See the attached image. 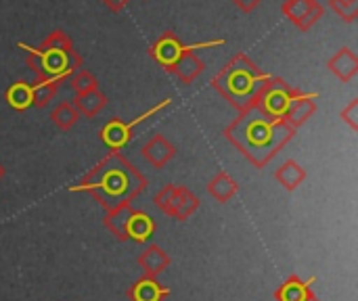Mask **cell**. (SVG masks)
<instances>
[{
    "label": "cell",
    "instance_id": "3",
    "mask_svg": "<svg viewBox=\"0 0 358 301\" xmlns=\"http://www.w3.org/2000/svg\"><path fill=\"white\" fill-rule=\"evenodd\" d=\"M271 73L262 71L245 52H237L212 80V88L239 113L256 107Z\"/></svg>",
    "mask_w": 358,
    "mask_h": 301
},
{
    "label": "cell",
    "instance_id": "20",
    "mask_svg": "<svg viewBox=\"0 0 358 301\" xmlns=\"http://www.w3.org/2000/svg\"><path fill=\"white\" fill-rule=\"evenodd\" d=\"M203 61L195 54V50L193 52H189V54H185L172 69H170V73L172 75H176L182 84H191V82H195L197 78H199V73L203 71Z\"/></svg>",
    "mask_w": 358,
    "mask_h": 301
},
{
    "label": "cell",
    "instance_id": "23",
    "mask_svg": "<svg viewBox=\"0 0 358 301\" xmlns=\"http://www.w3.org/2000/svg\"><path fill=\"white\" fill-rule=\"evenodd\" d=\"M4 98H6V103H8L13 109L25 111V109L31 107V88H29L27 82H15V84H10V86L6 88Z\"/></svg>",
    "mask_w": 358,
    "mask_h": 301
},
{
    "label": "cell",
    "instance_id": "26",
    "mask_svg": "<svg viewBox=\"0 0 358 301\" xmlns=\"http://www.w3.org/2000/svg\"><path fill=\"white\" fill-rule=\"evenodd\" d=\"M340 117H342V122H346L355 132L358 130V101H350L342 111H340Z\"/></svg>",
    "mask_w": 358,
    "mask_h": 301
},
{
    "label": "cell",
    "instance_id": "13",
    "mask_svg": "<svg viewBox=\"0 0 358 301\" xmlns=\"http://www.w3.org/2000/svg\"><path fill=\"white\" fill-rule=\"evenodd\" d=\"M136 262H138L141 270L145 272V277H149V279H157L172 264L170 256L159 245H149L145 251H141V256H138Z\"/></svg>",
    "mask_w": 358,
    "mask_h": 301
},
{
    "label": "cell",
    "instance_id": "2",
    "mask_svg": "<svg viewBox=\"0 0 358 301\" xmlns=\"http://www.w3.org/2000/svg\"><path fill=\"white\" fill-rule=\"evenodd\" d=\"M149 186L147 178L128 161L122 153L111 151L103 157L90 172H86L78 184L69 191L73 193H88L94 197L107 212L132 205V201L145 193Z\"/></svg>",
    "mask_w": 358,
    "mask_h": 301
},
{
    "label": "cell",
    "instance_id": "7",
    "mask_svg": "<svg viewBox=\"0 0 358 301\" xmlns=\"http://www.w3.org/2000/svg\"><path fill=\"white\" fill-rule=\"evenodd\" d=\"M220 44H224V40H212V42H199V44H182L180 42V38L176 36V34H172V31H164L155 42H153V46L149 48V54H151V59L157 63V65H162L168 73H170V69L185 57V54H189V52H193V50H197V48H210V46H220Z\"/></svg>",
    "mask_w": 358,
    "mask_h": 301
},
{
    "label": "cell",
    "instance_id": "11",
    "mask_svg": "<svg viewBox=\"0 0 358 301\" xmlns=\"http://www.w3.org/2000/svg\"><path fill=\"white\" fill-rule=\"evenodd\" d=\"M317 98H319L317 92H306V90L298 88L296 96L292 98V103H289V107H287V111L283 115V122L287 126H292L294 130H298L304 122H308L315 115V111H317L315 101Z\"/></svg>",
    "mask_w": 358,
    "mask_h": 301
},
{
    "label": "cell",
    "instance_id": "6",
    "mask_svg": "<svg viewBox=\"0 0 358 301\" xmlns=\"http://www.w3.org/2000/svg\"><path fill=\"white\" fill-rule=\"evenodd\" d=\"M155 205L162 210L166 216L185 222L189 220L197 210H199V197L180 184H166L157 195H155Z\"/></svg>",
    "mask_w": 358,
    "mask_h": 301
},
{
    "label": "cell",
    "instance_id": "18",
    "mask_svg": "<svg viewBox=\"0 0 358 301\" xmlns=\"http://www.w3.org/2000/svg\"><path fill=\"white\" fill-rule=\"evenodd\" d=\"M310 281H302L298 274H292L277 291H275V300L277 301H306L310 289Z\"/></svg>",
    "mask_w": 358,
    "mask_h": 301
},
{
    "label": "cell",
    "instance_id": "16",
    "mask_svg": "<svg viewBox=\"0 0 358 301\" xmlns=\"http://www.w3.org/2000/svg\"><path fill=\"white\" fill-rule=\"evenodd\" d=\"M105 105H107V94L101 88L78 94L73 98V107L78 109L80 117H86V119H94L105 109Z\"/></svg>",
    "mask_w": 358,
    "mask_h": 301
},
{
    "label": "cell",
    "instance_id": "8",
    "mask_svg": "<svg viewBox=\"0 0 358 301\" xmlns=\"http://www.w3.org/2000/svg\"><path fill=\"white\" fill-rule=\"evenodd\" d=\"M172 103V98H164L157 107H151V109H147L145 113H141L136 119H132V122H124V119H120V117H113L111 122H107L105 126H103V130H101V140H103V145L109 149V151H122L130 140H132V136H134V128L138 126V124H143L145 119H149L151 115H155V113H159L162 109H166L168 105Z\"/></svg>",
    "mask_w": 358,
    "mask_h": 301
},
{
    "label": "cell",
    "instance_id": "14",
    "mask_svg": "<svg viewBox=\"0 0 358 301\" xmlns=\"http://www.w3.org/2000/svg\"><path fill=\"white\" fill-rule=\"evenodd\" d=\"M329 71L344 84H348L355 75L358 73V57L357 52L348 46L340 48L329 61H327Z\"/></svg>",
    "mask_w": 358,
    "mask_h": 301
},
{
    "label": "cell",
    "instance_id": "12",
    "mask_svg": "<svg viewBox=\"0 0 358 301\" xmlns=\"http://www.w3.org/2000/svg\"><path fill=\"white\" fill-rule=\"evenodd\" d=\"M143 157L157 170H164L176 155V145L170 142L164 134H153L145 145H143Z\"/></svg>",
    "mask_w": 358,
    "mask_h": 301
},
{
    "label": "cell",
    "instance_id": "9",
    "mask_svg": "<svg viewBox=\"0 0 358 301\" xmlns=\"http://www.w3.org/2000/svg\"><path fill=\"white\" fill-rule=\"evenodd\" d=\"M298 88L289 86L285 80L277 78V75H271V80L266 82L258 103H256V109L262 111L264 115L268 117H275V119H283L292 98L296 96Z\"/></svg>",
    "mask_w": 358,
    "mask_h": 301
},
{
    "label": "cell",
    "instance_id": "25",
    "mask_svg": "<svg viewBox=\"0 0 358 301\" xmlns=\"http://www.w3.org/2000/svg\"><path fill=\"white\" fill-rule=\"evenodd\" d=\"M329 6L346 23H352L358 17V0H329Z\"/></svg>",
    "mask_w": 358,
    "mask_h": 301
},
{
    "label": "cell",
    "instance_id": "5",
    "mask_svg": "<svg viewBox=\"0 0 358 301\" xmlns=\"http://www.w3.org/2000/svg\"><path fill=\"white\" fill-rule=\"evenodd\" d=\"M103 224L117 241L147 243L155 235V220L134 205H124L107 212Z\"/></svg>",
    "mask_w": 358,
    "mask_h": 301
},
{
    "label": "cell",
    "instance_id": "17",
    "mask_svg": "<svg viewBox=\"0 0 358 301\" xmlns=\"http://www.w3.org/2000/svg\"><path fill=\"white\" fill-rule=\"evenodd\" d=\"M275 180H277L285 191L294 193V191H298V189L304 184V180H306V170H304L298 161L287 159V161H283V163L275 170Z\"/></svg>",
    "mask_w": 358,
    "mask_h": 301
},
{
    "label": "cell",
    "instance_id": "28",
    "mask_svg": "<svg viewBox=\"0 0 358 301\" xmlns=\"http://www.w3.org/2000/svg\"><path fill=\"white\" fill-rule=\"evenodd\" d=\"M107 8H111V10H122L130 0H101Z\"/></svg>",
    "mask_w": 358,
    "mask_h": 301
},
{
    "label": "cell",
    "instance_id": "22",
    "mask_svg": "<svg viewBox=\"0 0 358 301\" xmlns=\"http://www.w3.org/2000/svg\"><path fill=\"white\" fill-rule=\"evenodd\" d=\"M78 119H80V113H78V109L73 107V103H69V101L59 103V105L50 111V122H52L59 130H63V132L71 130V128L78 124Z\"/></svg>",
    "mask_w": 358,
    "mask_h": 301
},
{
    "label": "cell",
    "instance_id": "27",
    "mask_svg": "<svg viewBox=\"0 0 358 301\" xmlns=\"http://www.w3.org/2000/svg\"><path fill=\"white\" fill-rule=\"evenodd\" d=\"M237 8H241L243 13H252L254 8H258L262 4V0H233Z\"/></svg>",
    "mask_w": 358,
    "mask_h": 301
},
{
    "label": "cell",
    "instance_id": "1",
    "mask_svg": "<svg viewBox=\"0 0 358 301\" xmlns=\"http://www.w3.org/2000/svg\"><path fill=\"white\" fill-rule=\"evenodd\" d=\"M222 134L254 168L262 170L287 147L296 130L283 119L268 117L254 107L239 113Z\"/></svg>",
    "mask_w": 358,
    "mask_h": 301
},
{
    "label": "cell",
    "instance_id": "10",
    "mask_svg": "<svg viewBox=\"0 0 358 301\" xmlns=\"http://www.w3.org/2000/svg\"><path fill=\"white\" fill-rule=\"evenodd\" d=\"M281 10L302 31H308L325 13L319 0H285Z\"/></svg>",
    "mask_w": 358,
    "mask_h": 301
},
{
    "label": "cell",
    "instance_id": "24",
    "mask_svg": "<svg viewBox=\"0 0 358 301\" xmlns=\"http://www.w3.org/2000/svg\"><path fill=\"white\" fill-rule=\"evenodd\" d=\"M69 88L78 94H84V92H90L94 88H99V80L94 73L86 71V69H78L73 75H69Z\"/></svg>",
    "mask_w": 358,
    "mask_h": 301
},
{
    "label": "cell",
    "instance_id": "29",
    "mask_svg": "<svg viewBox=\"0 0 358 301\" xmlns=\"http://www.w3.org/2000/svg\"><path fill=\"white\" fill-rule=\"evenodd\" d=\"M306 301H321V300H319V298H317V295L310 291V293H308V298H306Z\"/></svg>",
    "mask_w": 358,
    "mask_h": 301
},
{
    "label": "cell",
    "instance_id": "19",
    "mask_svg": "<svg viewBox=\"0 0 358 301\" xmlns=\"http://www.w3.org/2000/svg\"><path fill=\"white\" fill-rule=\"evenodd\" d=\"M239 186L237 180L229 174V172H218L210 182H208V193L218 201V203H227L237 195Z\"/></svg>",
    "mask_w": 358,
    "mask_h": 301
},
{
    "label": "cell",
    "instance_id": "30",
    "mask_svg": "<svg viewBox=\"0 0 358 301\" xmlns=\"http://www.w3.org/2000/svg\"><path fill=\"white\" fill-rule=\"evenodd\" d=\"M2 176H4V168L0 166V180H2Z\"/></svg>",
    "mask_w": 358,
    "mask_h": 301
},
{
    "label": "cell",
    "instance_id": "4",
    "mask_svg": "<svg viewBox=\"0 0 358 301\" xmlns=\"http://www.w3.org/2000/svg\"><path fill=\"white\" fill-rule=\"evenodd\" d=\"M27 54V67L36 73L38 80H57L63 82L82 67V59L73 48L71 38L63 29H55L40 46L19 44Z\"/></svg>",
    "mask_w": 358,
    "mask_h": 301
},
{
    "label": "cell",
    "instance_id": "15",
    "mask_svg": "<svg viewBox=\"0 0 358 301\" xmlns=\"http://www.w3.org/2000/svg\"><path fill=\"white\" fill-rule=\"evenodd\" d=\"M128 295L132 301H164L170 295V289L164 287L157 279L143 277L130 287Z\"/></svg>",
    "mask_w": 358,
    "mask_h": 301
},
{
    "label": "cell",
    "instance_id": "21",
    "mask_svg": "<svg viewBox=\"0 0 358 301\" xmlns=\"http://www.w3.org/2000/svg\"><path fill=\"white\" fill-rule=\"evenodd\" d=\"M59 84L61 82H57V80H38L36 78L29 84V88H31V107H36V109L48 107L50 101L55 98L57 90H59Z\"/></svg>",
    "mask_w": 358,
    "mask_h": 301
}]
</instances>
